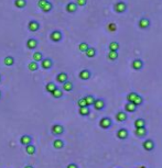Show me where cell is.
I'll list each match as a JSON object with an SVG mask.
<instances>
[{
  "label": "cell",
  "mask_w": 162,
  "mask_h": 168,
  "mask_svg": "<svg viewBox=\"0 0 162 168\" xmlns=\"http://www.w3.org/2000/svg\"><path fill=\"white\" fill-rule=\"evenodd\" d=\"M51 132H52V134L53 135H55V136H60V135H62L63 133H64V126L61 124H54L52 126V129H51Z\"/></svg>",
  "instance_id": "obj_5"
},
{
  "label": "cell",
  "mask_w": 162,
  "mask_h": 168,
  "mask_svg": "<svg viewBox=\"0 0 162 168\" xmlns=\"http://www.w3.org/2000/svg\"><path fill=\"white\" fill-rule=\"evenodd\" d=\"M14 6L19 9H23L27 6V0H14Z\"/></svg>",
  "instance_id": "obj_31"
},
{
  "label": "cell",
  "mask_w": 162,
  "mask_h": 168,
  "mask_svg": "<svg viewBox=\"0 0 162 168\" xmlns=\"http://www.w3.org/2000/svg\"><path fill=\"white\" fill-rule=\"evenodd\" d=\"M75 3L77 5V7H84L87 3V0H76Z\"/></svg>",
  "instance_id": "obj_40"
},
{
  "label": "cell",
  "mask_w": 162,
  "mask_h": 168,
  "mask_svg": "<svg viewBox=\"0 0 162 168\" xmlns=\"http://www.w3.org/2000/svg\"><path fill=\"white\" fill-rule=\"evenodd\" d=\"M48 1H49V0H39V1H37V6L40 7V9H42V8L48 3Z\"/></svg>",
  "instance_id": "obj_42"
},
{
  "label": "cell",
  "mask_w": 162,
  "mask_h": 168,
  "mask_svg": "<svg viewBox=\"0 0 162 168\" xmlns=\"http://www.w3.org/2000/svg\"><path fill=\"white\" fill-rule=\"evenodd\" d=\"M55 99H60V98H62L63 97V91L61 90V89H59V88H56L55 90L53 91V92L51 93Z\"/></svg>",
  "instance_id": "obj_34"
},
{
  "label": "cell",
  "mask_w": 162,
  "mask_h": 168,
  "mask_svg": "<svg viewBox=\"0 0 162 168\" xmlns=\"http://www.w3.org/2000/svg\"><path fill=\"white\" fill-rule=\"evenodd\" d=\"M74 89V85H73V82H71V81H66V82H64L63 84V90L64 91H66V92H69V91H72Z\"/></svg>",
  "instance_id": "obj_24"
},
{
  "label": "cell",
  "mask_w": 162,
  "mask_h": 168,
  "mask_svg": "<svg viewBox=\"0 0 162 168\" xmlns=\"http://www.w3.org/2000/svg\"><path fill=\"white\" fill-rule=\"evenodd\" d=\"M137 110V107L135 106L132 102H128L125 105V112H129V113H133Z\"/></svg>",
  "instance_id": "obj_20"
},
{
  "label": "cell",
  "mask_w": 162,
  "mask_h": 168,
  "mask_svg": "<svg viewBox=\"0 0 162 168\" xmlns=\"http://www.w3.org/2000/svg\"><path fill=\"white\" fill-rule=\"evenodd\" d=\"M133 125H135V128H136V129H139V128H146V125H147V121L142 118L137 119V120L135 121Z\"/></svg>",
  "instance_id": "obj_19"
},
{
  "label": "cell",
  "mask_w": 162,
  "mask_h": 168,
  "mask_svg": "<svg viewBox=\"0 0 162 168\" xmlns=\"http://www.w3.org/2000/svg\"><path fill=\"white\" fill-rule=\"evenodd\" d=\"M108 30L110 32H115L117 30V25L115 24V23H109L108 24Z\"/></svg>",
  "instance_id": "obj_41"
},
{
  "label": "cell",
  "mask_w": 162,
  "mask_h": 168,
  "mask_svg": "<svg viewBox=\"0 0 162 168\" xmlns=\"http://www.w3.org/2000/svg\"><path fill=\"white\" fill-rule=\"evenodd\" d=\"M127 3H126L125 1H117L115 5H114V10H115V12L119 13V14H121V13H125L127 11Z\"/></svg>",
  "instance_id": "obj_1"
},
{
  "label": "cell",
  "mask_w": 162,
  "mask_h": 168,
  "mask_svg": "<svg viewBox=\"0 0 162 168\" xmlns=\"http://www.w3.org/2000/svg\"><path fill=\"white\" fill-rule=\"evenodd\" d=\"M112 126V120L109 117H104L99 120V128L103 130H108Z\"/></svg>",
  "instance_id": "obj_2"
},
{
  "label": "cell",
  "mask_w": 162,
  "mask_h": 168,
  "mask_svg": "<svg viewBox=\"0 0 162 168\" xmlns=\"http://www.w3.org/2000/svg\"><path fill=\"white\" fill-rule=\"evenodd\" d=\"M3 64L6 66H12L13 64H14V58H13L12 56H6L5 59H3Z\"/></svg>",
  "instance_id": "obj_28"
},
{
  "label": "cell",
  "mask_w": 162,
  "mask_h": 168,
  "mask_svg": "<svg viewBox=\"0 0 162 168\" xmlns=\"http://www.w3.org/2000/svg\"><path fill=\"white\" fill-rule=\"evenodd\" d=\"M78 113L82 117H88L91 114V109L89 107H84V108H80L78 109Z\"/></svg>",
  "instance_id": "obj_22"
},
{
  "label": "cell",
  "mask_w": 162,
  "mask_h": 168,
  "mask_svg": "<svg viewBox=\"0 0 162 168\" xmlns=\"http://www.w3.org/2000/svg\"><path fill=\"white\" fill-rule=\"evenodd\" d=\"M128 118V114H127V112L125 111H119L116 113V115H115V119H116V121H118V122H125L126 120Z\"/></svg>",
  "instance_id": "obj_12"
},
{
  "label": "cell",
  "mask_w": 162,
  "mask_h": 168,
  "mask_svg": "<svg viewBox=\"0 0 162 168\" xmlns=\"http://www.w3.org/2000/svg\"><path fill=\"white\" fill-rule=\"evenodd\" d=\"M1 97H2V94H1V91H0V99H1Z\"/></svg>",
  "instance_id": "obj_46"
},
{
  "label": "cell",
  "mask_w": 162,
  "mask_h": 168,
  "mask_svg": "<svg viewBox=\"0 0 162 168\" xmlns=\"http://www.w3.org/2000/svg\"><path fill=\"white\" fill-rule=\"evenodd\" d=\"M69 80V76L66 73H59V74L56 75V81L57 82H60V84H64V82H66V81Z\"/></svg>",
  "instance_id": "obj_14"
},
{
  "label": "cell",
  "mask_w": 162,
  "mask_h": 168,
  "mask_svg": "<svg viewBox=\"0 0 162 168\" xmlns=\"http://www.w3.org/2000/svg\"><path fill=\"white\" fill-rule=\"evenodd\" d=\"M32 58H33V62H41L42 59H43V55H42V53L41 52H34L33 53V56H32Z\"/></svg>",
  "instance_id": "obj_27"
},
{
  "label": "cell",
  "mask_w": 162,
  "mask_h": 168,
  "mask_svg": "<svg viewBox=\"0 0 162 168\" xmlns=\"http://www.w3.org/2000/svg\"><path fill=\"white\" fill-rule=\"evenodd\" d=\"M37 44L39 43H37V40L33 38V37H31V38H29V40L27 41V47L30 49V50H34V49H37Z\"/></svg>",
  "instance_id": "obj_17"
},
{
  "label": "cell",
  "mask_w": 162,
  "mask_h": 168,
  "mask_svg": "<svg viewBox=\"0 0 162 168\" xmlns=\"http://www.w3.org/2000/svg\"><path fill=\"white\" fill-rule=\"evenodd\" d=\"M66 168H78V166H77L76 164H74V163H71V164H69V165L66 166Z\"/></svg>",
  "instance_id": "obj_43"
},
{
  "label": "cell",
  "mask_w": 162,
  "mask_h": 168,
  "mask_svg": "<svg viewBox=\"0 0 162 168\" xmlns=\"http://www.w3.org/2000/svg\"><path fill=\"white\" fill-rule=\"evenodd\" d=\"M118 56H119L118 52H116V51H109V52H108V54H107L108 59H109V61H112V62L117 61Z\"/></svg>",
  "instance_id": "obj_21"
},
{
  "label": "cell",
  "mask_w": 162,
  "mask_h": 168,
  "mask_svg": "<svg viewBox=\"0 0 162 168\" xmlns=\"http://www.w3.org/2000/svg\"><path fill=\"white\" fill-rule=\"evenodd\" d=\"M77 105H78V107H80V108L87 107V105H86V101H85V99H84V97H83V98H81V99H78V101H77Z\"/></svg>",
  "instance_id": "obj_39"
},
{
  "label": "cell",
  "mask_w": 162,
  "mask_h": 168,
  "mask_svg": "<svg viewBox=\"0 0 162 168\" xmlns=\"http://www.w3.org/2000/svg\"><path fill=\"white\" fill-rule=\"evenodd\" d=\"M78 77L81 78L82 80H88L92 77V73H91L89 69H82L80 72V74H78Z\"/></svg>",
  "instance_id": "obj_10"
},
{
  "label": "cell",
  "mask_w": 162,
  "mask_h": 168,
  "mask_svg": "<svg viewBox=\"0 0 162 168\" xmlns=\"http://www.w3.org/2000/svg\"><path fill=\"white\" fill-rule=\"evenodd\" d=\"M56 88H57V87H56V85L54 84V82H48V84H46V86H45L46 91H48V92H50V93L53 92Z\"/></svg>",
  "instance_id": "obj_32"
},
{
  "label": "cell",
  "mask_w": 162,
  "mask_h": 168,
  "mask_svg": "<svg viewBox=\"0 0 162 168\" xmlns=\"http://www.w3.org/2000/svg\"><path fill=\"white\" fill-rule=\"evenodd\" d=\"M128 135H129V132H128L127 129H124V128H123V129H119V130L117 131V133H116L117 138L121 140V141L126 140V138L128 137Z\"/></svg>",
  "instance_id": "obj_9"
},
{
  "label": "cell",
  "mask_w": 162,
  "mask_h": 168,
  "mask_svg": "<svg viewBox=\"0 0 162 168\" xmlns=\"http://www.w3.org/2000/svg\"><path fill=\"white\" fill-rule=\"evenodd\" d=\"M63 38V34L60 30H55L50 34V40L52 42H60Z\"/></svg>",
  "instance_id": "obj_6"
},
{
  "label": "cell",
  "mask_w": 162,
  "mask_h": 168,
  "mask_svg": "<svg viewBox=\"0 0 162 168\" xmlns=\"http://www.w3.org/2000/svg\"><path fill=\"white\" fill-rule=\"evenodd\" d=\"M142 147H144V150L147 152H152L153 149L156 148V144H155V141L151 140V138H147L144 140V143H142Z\"/></svg>",
  "instance_id": "obj_3"
},
{
  "label": "cell",
  "mask_w": 162,
  "mask_h": 168,
  "mask_svg": "<svg viewBox=\"0 0 162 168\" xmlns=\"http://www.w3.org/2000/svg\"><path fill=\"white\" fill-rule=\"evenodd\" d=\"M96 49H94V47H88V50L85 52V55L87 56L88 58H93L96 56Z\"/></svg>",
  "instance_id": "obj_26"
},
{
  "label": "cell",
  "mask_w": 162,
  "mask_h": 168,
  "mask_svg": "<svg viewBox=\"0 0 162 168\" xmlns=\"http://www.w3.org/2000/svg\"><path fill=\"white\" fill-rule=\"evenodd\" d=\"M132 103H133V105H135L136 107L141 106V105L144 103V98H142V97H141L140 94H138L137 98H136V99L133 100V102H132Z\"/></svg>",
  "instance_id": "obj_37"
},
{
  "label": "cell",
  "mask_w": 162,
  "mask_h": 168,
  "mask_svg": "<svg viewBox=\"0 0 162 168\" xmlns=\"http://www.w3.org/2000/svg\"><path fill=\"white\" fill-rule=\"evenodd\" d=\"M138 168H147V167H146V166H144V165H141V166H139Z\"/></svg>",
  "instance_id": "obj_45"
},
{
  "label": "cell",
  "mask_w": 162,
  "mask_h": 168,
  "mask_svg": "<svg viewBox=\"0 0 162 168\" xmlns=\"http://www.w3.org/2000/svg\"><path fill=\"white\" fill-rule=\"evenodd\" d=\"M52 9H53V5H52V2H50V1H48V3L45 5V6L41 9L43 12L45 13H48V12H50V11H52Z\"/></svg>",
  "instance_id": "obj_36"
},
{
  "label": "cell",
  "mask_w": 162,
  "mask_h": 168,
  "mask_svg": "<svg viewBox=\"0 0 162 168\" xmlns=\"http://www.w3.org/2000/svg\"><path fill=\"white\" fill-rule=\"evenodd\" d=\"M35 150H37V147L33 144H29V145L25 146V152H27L28 155H34Z\"/></svg>",
  "instance_id": "obj_23"
},
{
  "label": "cell",
  "mask_w": 162,
  "mask_h": 168,
  "mask_svg": "<svg viewBox=\"0 0 162 168\" xmlns=\"http://www.w3.org/2000/svg\"><path fill=\"white\" fill-rule=\"evenodd\" d=\"M28 68H29L30 72H35V70L39 69V64L37 62H33L32 61V62H30L28 64Z\"/></svg>",
  "instance_id": "obj_33"
},
{
  "label": "cell",
  "mask_w": 162,
  "mask_h": 168,
  "mask_svg": "<svg viewBox=\"0 0 162 168\" xmlns=\"http://www.w3.org/2000/svg\"><path fill=\"white\" fill-rule=\"evenodd\" d=\"M88 47H89V45L86 42H81L80 45H78V50L81 51V52H83V53H85L88 50Z\"/></svg>",
  "instance_id": "obj_38"
},
{
  "label": "cell",
  "mask_w": 162,
  "mask_h": 168,
  "mask_svg": "<svg viewBox=\"0 0 162 168\" xmlns=\"http://www.w3.org/2000/svg\"><path fill=\"white\" fill-rule=\"evenodd\" d=\"M32 142V137L30 135H28V134H25V135H22L21 138H20V143L22 144V145H29V144H31Z\"/></svg>",
  "instance_id": "obj_18"
},
{
  "label": "cell",
  "mask_w": 162,
  "mask_h": 168,
  "mask_svg": "<svg viewBox=\"0 0 162 168\" xmlns=\"http://www.w3.org/2000/svg\"><path fill=\"white\" fill-rule=\"evenodd\" d=\"M131 67H132V69H135V70H141V69L144 68V61L140 59V58L133 59L132 63H131Z\"/></svg>",
  "instance_id": "obj_7"
},
{
  "label": "cell",
  "mask_w": 162,
  "mask_h": 168,
  "mask_svg": "<svg viewBox=\"0 0 162 168\" xmlns=\"http://www.w3.org/2000/svg\"><path fill=\"white\" fill-rule=\"evenodd\" d=\"M119 47H120V45H119V43L118 42H116V41L110 42L109 45H108V49H109V51H116V52H118Z\"/></svg>",
  "instance_id": "obj_29"
},
{
  "label": "cell",
  "mask_w": 162,
  "mask_h": 168,
  "mask_svg": "<svg viewBox=\"0 0 162 168\" xmlns=\"http://www.w3.org/2000/svg\"><path fill=\"white\" fill-rule=\"evenodd\" d=\"M28 29L31 32H35L40 29V23L35 21V20H31L29 23H28Z\"/></svg>",
  "instance_id": "obj_13"
},
{
  "label": "cell",
  "mask_w": 162,
  "mask_h": 168,
  "mask_svg": "<svg viewBox=\"0 0 162 168\" xmlns=\"http://www.w3.org/2000/svg\"><path fill=\"white\" fill-rule=\"evenodd\" d=\"M53 66V61L51 58H43L41 61V67L43 69H51V67Z\"/></svg>",
  "instance_id": "obj_11"
},
{
  "label": "cell",
  "mask_w": 162,
  "mask_h": 168,
  "mask_svg": "<svg viewBox=\"0 0 162 168\" xmlns=\"http://www.w3.org/2000/svg\"><path fill=\"white\" fill-rule=\"evenodd\" d=\"M147 134H148V130L146 129V128H139V129H136L135 130V135L138 137H144L147 136Z\"/></svg>",
  "instance_id": "obj_16"
},
{
  "label": "cell",
  "mask_w": 162,
  "mask_h": 168,
  "mask_svg": "<svg viewBox=\"0 0 162 168\" xmlns=\"http://www.w3.org/2000/svg\"><path fill=\"white\" fill-rule=\"evenodd\" d=\"M84 99H85V101H86V105H87V107H91L94 105V101H95V98H94V96H92V94H87V96H85L84 97Z\"/></svg>",
  "instance_id": "obj_30"
},
{
  "label": "cell",
  "mask_w": 162,
  "mask_h": 168,
  "mask_svg": "<svg viewBox=\"0 0 162 168\" xmlns=\"http://www.w3.org/2000/svg\"><path fill=\"white\" fill-rule=\"evenodd\" d=\"M25 168H34V167H33L32 165H25Z\"/></svg>",
  "instance_id": "obj_44"
},
{
  "label": "cell",
  "mask_w": 162,
  "mask_h": 168,
  "mask_svg": "<svg viewBox=\"0 0 162 168\" xmlns=\"http://www.w3.org/2000/svg\"><path fill=\"white\" fill-rule=\"evenodd\" d=\"M105 106H106V103H105V101L103 99H100V98H98V99H95V101H94V109L95 110H97V111H100V110H103V109H105Z\"/></svg>",
  "instance_id": "obj_8"
},
{
  "label": "cell",
  "mask_w": 162,
  "mask_h": 168,
  "mask_svg": "<svg viewBox=\"0 0 162 168\" xmlns=\"http://www.w3.org/2000/svg\"><path fill=\"white\" fill-rule=\"evenodd\" d=\"M53 147L55 149H62L64 147V142H63L61 138H56L53 142Z\"/></svg>",
  "instance_id": "obj_25"
},
{
  "label": "cell",
  "mask_w": 162,
  "mask_h": 168,
  "mask_svg": "<svg viewBox=\"0 0 162 168\" xmlns=\"http://www.w3.org/2000/svg\"><path fill=\"white\" fill-rule=\"evenodd\" d=\"M150 24H151V22H150V19L149 18H146V17H144V18H141L139 21H138V26L141 29V30H147L148 28L150 26Z\"/></svg>",
  "instance_id": "obj_4"
},
{
  "label": "cell",
  "mask_w": 162,
  "mask_h": 168,
  "mask_svg": "<svg viewBox=\"0 0 162 168\" xmlns=\"http://www.w3.org/2000/svg\"><path fill=\"white\" fill-rule=\"evenodd\" d=\"M77 5L75 3L74 1H71V2H69L67 5H66V7H65V9H66V11L69 13H74L77 11Z\"/></svg>",
  "instance_id": "obj_15"
},
{
  "label": "cell",
  "mask_w": 162,
  "mask_h": 168,
  "mask_svg": "<svg viewBox=\"0 0 162 168\" xmlns=\"http://www.w3.org/2000/svg\"><path fill=\"white\" fill-rule=\"evenodd\" d=\"M1 79H2V77H1V75H0V81H1Z\"/></svg>",
  "instance_id": "obj_47"
},
{
  "label": "cell",
  "mask_w": 162,
  "mask_h": 168,
  "mask_svg": "<svg viewBox=\"0 0 162 168\" xmlns=\"http://www.w3.org/2000/svg\"><path fill=\"white\" fill-rule=\"evenodd\" d=\"M138 94H139V93L135 92V91H131V92H129L128 94H127V101H128V102H133V100L137 98Z\"/></svg>",
  "instance_id": "obj_35"
}]
</instances>
